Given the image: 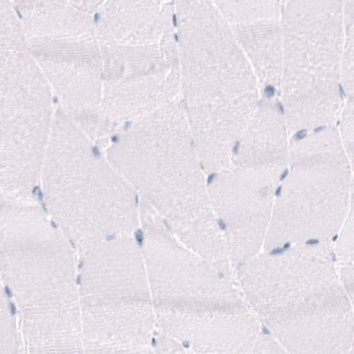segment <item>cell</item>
Masks as SVG:
<instances>
[{"label": "cell", "mask_w": 354, "mask_h": 354, "mask_svg": "<svg viewBox=\"0 0 354 354\" xmlns=\"http://www.w3.org/2000/svg\"><path fill=\"white\" fill-rule=\"evenodd\" d=\"M103 150L177 239L234 276L182 100L132 123Z\"/></svg>", "instance_id": "obj_1"}, {"label": "cell", "mask_w": 354, "mask_h": 354, "mask_svg": "<svg viewBox=\"0 0 354 354\" xmlns=\"http://www.w3.org/2000/svg\"><path fill=\"white\" fill-rule=\"evenodd\" d=\"M0 266L24 354H86L77 250L39 201L1 202Z\"/></svg>", "instance_id": "obj_2"}, {"label": "cell", "mask_w": 354, "mask_h": 354, "mask_svg": "<svg viewBox=\"0 0 354 354\" xmlns=\"http://www.w3.org/2000/svg\"><path fill=\"white\" fill-rule=\"evenodd\" d=\"M246 303L289 354H349L354 311L333 245L262 252L235 270Z\"/></svg>", "instance_id": "obj_3"}, {"label": "cell", "mask_w": 354, "mask_h": 354, "mask_svg": "<svg viewBox=\"0 0 354 354\" xmlns=\"http://www.w3.org/2000/svg\"><path fill=\"white\" fill-rule=\"evenodd\" d=\"M181 94L205 173L229 169L260 102L254 69L214 2L175 3Z\"/></svg>", "instance_id": "obj_4"}, {"label": "cell", "mask_w": 354, "mask_h": 354, "mask_svg": "<svg viewBox=\"0 0 354 354\" xmlns=\"http://www.w3.org/2000/svg\"><path fill=\"white\" fill-rule=\"evenodd\" d=\"M103 61V100L96 143L153 111L182 100L173 2H100L95 14Z\"/></svg>", "instance_id": "obj_5"}, {"label": "cell", "mask_w": 354, "mask_h": 354, "mask_svg": "<svg viewBox=\"0 0 354 354\" xmlns=\"http://www.w3.org/2000/svg\"><path fill=\"white\" fill-rule=\"evenodd\" d=\"M40 187L47 214L77 251L140 230L137 192L59 106Z\"/></svg>", "instance_id": "obj_6"}, {"label": "cell", "mask_w": 354, "mask_h": 354, "mask_svg": "<svg viewBox=\"0 0 354 354\" xmlns=\"http://www.w3.org/2000/svg\"><path fill=\"white\" fill-rule=\"evenodd\" d=\"M100 1L12 2L28 50L58 106L96 142L103 100V61L95 14Z\"/></svg>", "instance_id": "obj_7"}, {"label": "cell", "mask_w": 354, "mask_h": 354, "mask_svg": "<svg viewBox=\"0 0 354 354\" xmlns=\"http://www.w3.org/2000/svg\"><path fill=\"white\" fill-rule=\"evenodd\" d=\"M351 194L352 173L337 126L293 135L263 252L333 245Z\"/></svg>", "instance_id": "obj_8"}, {"label": "cell", "mask_w": 354, "mask_h": 354, "mask_svg": "<svg viewBox=\"0 0 354 354\" xmlns=\"http://www.w3.org/2000/svg\"><path fill=\"white\" fill-rule=\"evenodd\" d=\"M1 201H37L56 107L11 1H0Z\"/></svg>", "instance_id": "obj_9"}, {"label": "cell", "mask_w": 354, "mask_h": 354, "mask_svg": "<svg viewBox=\"0 0 354 354\" xmlns=\"http://www.w3.org/2000/svg\"><path fill=\"white\" fill-rule=\"evenodd\" d=\"M281 96L290 136L336 126L344 107V2L282 3Z\"/></svg>", "instance_id": "obj_10"}, {"label": "cell", "mask_w": 354, "mask_h": 354, "mask_svg": "<svg viewBox=\"0 0 354 354\" xmlns=\"http://www.w3.org/2000/svg\"><path fill=\"white\" fill-rule=\"evenodd\" d=\"M77 252L84 343L153 347L156 312L134 236L106 240Z\"/></svg>", "instance_id": "obj_11"}, {"label": "cell", "mask_w": 354, "mask_h": 354, "mask_svg": "<svg viewBox=\"0 0 354 354\" xmlns=\"http://www.w3.org/2000/svg\"><path fill=\"white\" fill-rule=\"evenodd\" d=\"M140 230L155 312L234 314L251 310L235 277L177 239L142 201Z\"/></svg>", "instance_id": "obj_12"}, {"label": "cell", "mask_w": 354, "mask_h": 354, "mask_svg": "<svg viewBox=\"0 0 354 354\" xmlns=\"http://www.w3.org/2000/svg\"><path fill=\"white\" fill-rule=\"evenodd\" d=\"M286 171L230 166L212 175L208 191L234 274L264 250Z\"/></svg>", "instance_id": "obj_13"}, {"label": "cell", "mask_w": 354, "mask_h": 354, "mask_svg": "<svg viewBox=\"0 0 354 354\" xmlns=\"http://www.w3.org/2000/svg\"><path fill=\"white\" fill-rule=\"evenodd\" d=\"M282 3L214 2L254 69L261 97L281 96L283 59Z\"/></svg>", "instance_id": "obj_14"}, {"label": "cell", "mask_w": 354, "mask_h": 354, "mask_svg": "<svg viewBox=\"0 0 354 354\" xmlns=\"http://www.w3.org/2000/svg\"><path fill=\"white\" fill-rule=\"evenodd\" d=\"M158 331L191 354H246L264 328L252 310L234 314L156 312Z\"/></svg>", "instance_id": "obj_15"}, {"label": "cell", "mask_w": 354, "mask_h": 354, "mask_svg": "<svg viewBox=\"0 0 354 354\" xmlns=\"http://www.w3.org/2000/svg\"><path fill=\"white\" fill-rule=\"evenodd\" d=\"M290 136L280 97H261L254 115L234 147L230 166L286 171Z\"/></svg>", "instance_id": "obj_16"}, {"label": "cell", "mask_w": 354, "mask_h": 354, "mask_svg": "<svg viewBox=\"0 0 354 354\" xmlns=\"http://www.w3.org/2000/svg\"><path fill=\"white\" fill-rule=\"evenodd\" d=\"M335 262L354 311V189L348 214L333 243Z\"/></svg>", "instance_id": "obj_17"}, {"label": "cell", "mask_w": 354, "mask_h": 354, "mask_svg": "<svg viewBox=\"0 0 354 354\" xmlns=\"http://www.w3.org/2000/svg\"><path fill=\"white\" fill-rule=\"evenodd\" d=\"M0 354H24V342L14 302L2 287Z\"/></svg>", "instance_id": "obj_18"}, {"label": "cell", "mask_w": 354, "mask_h": 354, "mask_svg": "<svg viewBox=\"0 0 354 354\" xmlns=\"http://www.w3.org/2000/svg\"><path fill=\"white\" fill-rule=\"evenodd\" d=\"M342 86L344 97H354V1L344 2Z\"/></svg>", "instance_id": "obj_19"}, {"label": "cell", "mask_w": 354, "mask_h": 354, "mask_svg": "<svg viewBox=\"0 0 354 354\" xmlns=\"http://www.w3.org/2000/svg\"><path fill=\"white\" fill-rule=\"evenodd\" d=\"M339 131L343 143L354 144V97L344 100L339 117Z\"/></svg>", "instance_id": "obj_20"}, {"label": "cell", "mask_w": 354, "mask_h": 354, "mask_svg": "<svg viewBox=\"0 0 354 354\" xmlns=\"http://www.w3.org/2000/svg\"><path fill=\"white\" fill-rule=\"evenodd\" d=\"M84 346L86 354H154L153 346L117 347L95 344H84Z\"/></svg>", "instance_id": "obj_21"}, {"label": "cell", "mask_w": 354, "mask_h": 354, "mask_svg": "<svg viewBox=\"0 0 354 354\" xmlns=\"http://www.w3.org/2000/svg\"><path fill=\"white\" fill-rule=\"evenodd\" d=\"M246 354H289L268 331L263 330L254 347Z\"/></svg>", "instance_id": "obj_22"}, {"label": "cell", "mask_w": 354, "mask_h": 354, "mask_svg": "<svg viewBox=\"0 0 354 354\" xmlns=\"http://www.w3.org/2000/svg\"><path fill=\"white\" fill-rule=\"evenodd\" d=\"M154 354H191L172 337L157 331L154 340Z\"/></svg>", "instance_id": "obj_23"}, {"label": "cell", "mask_w": 354, "mask_h": 354, "mask_svg": "<svg viewBox=\"0 0 354 354\" xmlns=\"http://www.w3.org/2000/svg\"><path fill=\"white\" fill-rule=\"evenodd\" d=\"M347 157H348L351 173H352V189H354V144L344 143Z\"/></svg>", "instance_id": "obj_24"}, {"label": "cell", "mask_w": 354, "mask_h": 354, "mask_svg": "<svg viewBox=\"0 0 354 354\" xmlns=\"http://www.w3.org/2000/svg\"><path fill=\"white\" fill-rule=\"evenodd\" d=\"M349 354H354V340H353L352 348H351Z\"/></svg>", "instance_id": "obj_25"}]
</instances>
